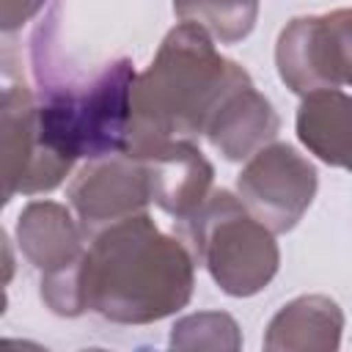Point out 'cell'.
<instances>
[{
    "mask_svg": "<svg viewBox=\"0 0 352 352\" xmlns=\"http://www.w3.org/2000/svg\"><path fill=\"white\" fill-rule=\"evenodd\" d=\"M195 286V258L140 212L91 236L82 253L85 308L107 322L148 324L182 311Z\"/></svg>",
    "mask_w": 352,
    "mask_h": 352,
    "instance_id": "1",
    "label": "cell"
},
{
    "mask_svg": "<svg viewBox=\"0 0 352 352\" xmlns=\"http://www.w3.org/2000/svg\"><path fill=\"white\" fill-rule=\"evenodd\" d=\"M250 74L214 50L195 22H179L162 38L151 66L132 88V124L124 154L140 157L170 138L204 135L217 104Z\"/></svg>",
    "mask_w": 352,
    "mask_h": 352,
    "instance_id": "2",
    "label": "cell"
},
{
    "mask_svg": "<svg viewBox=\"0 0 352 352\" xmlns=\"http://www.w3.org/2000/svg\"><path fill=\"white\" fill-rule=\"evenodd\" d=\"M135 80V63L118 58L82 88L41 85L36 96L41 140L69 162L121 154L132 124Z\"/></svg>",
    "mask_w": 352,
    "mask_h": 352,
    "instance_id": "3",
    "label": "cell"
},
{
    "mask_svg": "<svg viewBox=\"0 0 352 352\" xmlns=\"http://www.w3.org/2000/svg\"><path fill=\"white\" fill-rule=\"evenodd\" d=\"M176 236L231 297L258 294L280 264L275 234L231 190H212L192 214L176 220Z\"/></svg>",
    "mask_w": 352,
    "mask_h": 352,
    "instance_id": "4",
    "label": "cell"
},
{
    "mask_svg": "<svg viewBox=\"0 0 352 352\" xmlns=\"http://www.w3.org/2000/svg\"><path fill=\"white\" fill-rule=\"evenodd\" d=\"M278 77L305 96L322 88H352V8L294 16L275 44Z\"/></svg>",
    "mask_w": 352,
    "mask_h": 352,
    "instance_id": "5",
    "label": "cell"
},
{
    "mask_svg": "<svg viewBox=\"0 0 352 352\" xmlns=\"http://www.w3.org/2000/svg\"><path fill=\"white\" fill-rule=\"evenodd\" d=\"M319 173L308 157L289 143H270L256 151L236 176V195L248 212L272 234L292 231L316 198Z\"/></svg>",
    "mask_w": 352,
    "mask_h": 352,
    "instance_id": "6",
    "label": "cell"
},
{
    "mask_svg": "<svg viewBox=\"0 0 352 352\" xmlns=\"http://www.w3.org/2000/svg\"><path fill=\"white\" fill-rule=\"evenodd\" d=\"M0 154L3 201L55 190L74 162L58 157L38 135L36 94L28 85H6L0 102Z\"/></svg>",
    "mask_w": 352,
    "mask_h": 352,
    "instance_id": "7",
    "label": "cell"
},
{
    "mask_svg": "<svg viewBox=\"0 0 352 352\" xmlns=\"http://www.w3.org/2000/svg\"><path fill=\"white\" fill-rule=\"evenodd\" d=\"M66 195L85 236L91 239L102 228L146 212L151 187L143 160L121 151L88 160V165L69 182Z\"/></svg>",
    "mask_w": 352,
    "mask_h": 352,
    "instance_id": "8",
    "label": "cell"
},
{
    "mask_svg": "<svg viewBox=\"0 0 352 352\" xmlns=\"http://www.w3.org/2000/svg\"><path fill=\"white\" fill-rule=\"evenodd\" d=\"M138 160L146 165L151 201L173 220L192 214L212 192L214 168L190 138L157 143Z\"/></svg>",
    "mask_w": 352,
    "mask_h": 352,
    "instance_id": "9",
    "label": "cell"
},
{
    "mask_svg": "<svg viewBox=\"0 0 352 352\" xmlns=\"http://www.w3.org/2000/svg\"><path fill=\"white\" fill-rule=\"evenodd\" d=\"M278 129L280 118L272 102L256 91L253 80H245L217 104L204 126V135L226 160L242 162L270 146Z\"/></svg>",
    "mask_w": 352,
    "mask_h": 352,
    "instance_id": "10",
    "label": "cell"
},
{
    "mask_svg": "<svg viewBox=\"0 0 352 352\" xmlns=\"http://www.w3.org/2000/svg\"><path fill=\"white\" fill-rule=\"evenodd\" d=\"M16 242L25 258L41 272L66 267L85 253V231L80 220L55 201H30L19 212Z\"/></svg>",
    "mask_w": 352,
    "mask_h": 352,
    "instance_id": "11",
    "label": "cell"
},
{
    "mask_svg": "<svg viewBox=\"0 0 352 352\" xmlns=\"http://www.w3.org/2000/svg\"><path fill=\"white\" fill-rule=\"evenodd\" d=\"M297 138L322 162L352 173V96L341 88L305 94L297 110Z\"/></svg>",
    "mask_w": 352,
    "mask_h": 352,
    "instance_id": "12",
    "label": "cell"
},
{
    "mask_svg": "<svg viewBox=\"0 0 352 352\" xmlns=\"http://www.w3.org/2000/svg\"><path fill=\"white\" fill-rule=\"evenodd\" d=\"M344 314L324 294H302L286 302L267 324L264 349H338Z\"/></svg>",
    "mask_w": 352,
    "mask_h": 352,
    "instance_id": "13",
    "label": "cell"
},
{
    "mask_svg": "<svg viewBox=\"0 0 352 352\" xmlns=\"http://www.w3.org/2000/svg\"><path fill=\"white\" fill-rule=\"evenodd\" d=\"M173 14L201 25L220 44H236L253 30L258 0H173Z\"/></svg>",
    "mask_w": 352,
    "mask_h": 352,
    "instance_id": "14",
    "label": "cell"
},
{
    "mask_svg": "<svg viewBox=\"0 0 352 352\" xmlns=\"http://www.w3.org/2000/svg\"><path fill=\"white\" fill-rule=\"evenodd\" d=\"M170 346L173 349H239V327L228 314L220 311H204L184 316L173 324L170 333Z\"/></svg>",
    "mask_w": 352,
    "mask_h": 352,
    "instance_id": "15",
    "label": "cell"
},
{
    "mask_svg": "<svg viewBox=\"0 0 352 352\" xmlns=\"http://www.w3.org/2000/svg\"><path fill=\"white\" fill-rule=\"evenodd\" d=\"M41 300L58 316L85 314V289H82V256L66 267L41 272Z\"/></svg>",
    "mask_w": 352,
    "mask_h": 352,
    "instance_id": "16",
    "label": "cell"
},
{
    "mask_svg": "<svg viewBox=\"0 0 352 352\" xmlns=\"http://www.w3.org/2000/svg\"><path fill=\"white\" fill-rule=\"evenodd\" d=\"M47 0H0V25L6 33L22 28L25 22H30Z\"/></svg>",
    "mask_w": 352,
    "mask_h": 352,
    "instance_id": "17",
    "label": "cell"
}]
</instances>
